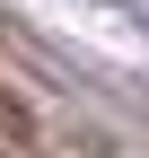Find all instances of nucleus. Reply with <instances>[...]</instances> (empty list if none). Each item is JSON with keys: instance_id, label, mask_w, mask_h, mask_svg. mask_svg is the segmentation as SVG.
<instances>
[{"instance_id": "1", "label": "nucleus", "mask_w": 149, "mask_h": 158, "mask_svg": "<svg viewBox=\"0 0 149 158\" xmlns=\"http://www.w3.org/2000/svg\"><path fill=\"white\" fill-rule=\"evenodd\" d=\"M0 158H35V132H26V114L0 97Z\"/></svg>"}]
</instances>
